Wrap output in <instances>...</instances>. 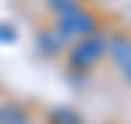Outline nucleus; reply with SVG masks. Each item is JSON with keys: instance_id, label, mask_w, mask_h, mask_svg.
I'll return each mask as SVG.
<instances>
[{"instance_id": "1", "label": "nucleus", "mask_w": 131, "mask_h": 124, "mask_svg": "<svg viewBox=\"0 0 131 124\" xmlns=\"http://www.w3.org/2000/svg\"><path fill=\"white\" fill-rule=\"evenodd\" d=\"M104 52H107V39H104V36H85V39L70 52V67L89 70L92 64H98V58Z\"/></svg>"}, {"instance_id": "2", "label": "nucleus", "mask_w": 131, "mask_h": 124, "mask_svg": "<svg viewBox=\"0 0 131 124\" xmlns=\"http://www.w3.org/2000/svg\"><path fill=\"white\" fill-rule=\"evenodd\" d=\"M55 30L61 33L64 39H70V36H89L95 30V18L89 12H82V9H70V12L61 15V21H58Z\"/></svg>"}, {"instance_id": "3", "label": "nucleus", "mask_w": 131, "mask_h": 124, "mask_svg": "<svg viewBox=\"0 0 131 124\" xmlns=\"http://www.w3.org/2000/svg\"><path fill=\"white\" fill-rule=\"evenodd\" d=\"M113 61L119 67V73L131 82V39H119L113 45Z\"/></svg>"}, {"instance_id": "4", "label": "nucleus", "mask_w": 131, "mask_h": 124, "mask_svg": "<svg viewBox=\"0 0 131 124\" xmlns=\"http://www.w3.org/2000/svg\"><path fill=\"white\" fill-rule=\"evenodd\" d=\"M37 42H40V49H43L46 55H55V52H61V49H64L67 39H64L58 30H43L40 36H37Z\"/></svg>"}, {"instance_id": "5", "label": "nucleus", "mask_w": 131, "mask_h": 124, "mask_svg": "<svg viewBox=\"0 0 131 124\" xmlns=\"http://www.w3.org/2000/svg\"><path fill=\"white\" fill-rule=\"evenodd\" d=\"M55 121L58 124H79V115L70 112V109H58V112H55Z\"/></svg>"}, {"instance_id": "6", "label": "nucleus", "mask_w": 131, "mask_h": 124, "mask_svg": "<svg viewBox=\"0 0 131 124\" xmlns=\"http://www.w3.org/2000/svg\"><path fill=\"white\" fill-rule=\"evenodd\" d=\"M6 124H34V121H28L25 115H18V112H15V121H6Z\"/></svg>"}, {"instance_id": "7", "label": "nucleus", "mask_w": 131, "mask_h": 124, "mask_svg": "<svg viewBox=\"0 0 131 124\" xmlns=\"http://www.w3.org/2000/svg\"><path fill=\"white\" fill-rule=\"evenodd\" d=\"M12 36H15V33L9 30V27H0V39H12Z\"/></svg>"}, {"instance_id": "8", "label": "nucleus", "mask_w": 131, "mask_h": 124, "mask_svg": "<svg viewBox=\"0 0 131 124\" xmlns=\"http://www.w3.org/2000/svg\"><path fill=\"white\" fill-rule=\"evenodd\" d=\"M0 121H3V118H0Z\"/></svg>"}]
</instances>
